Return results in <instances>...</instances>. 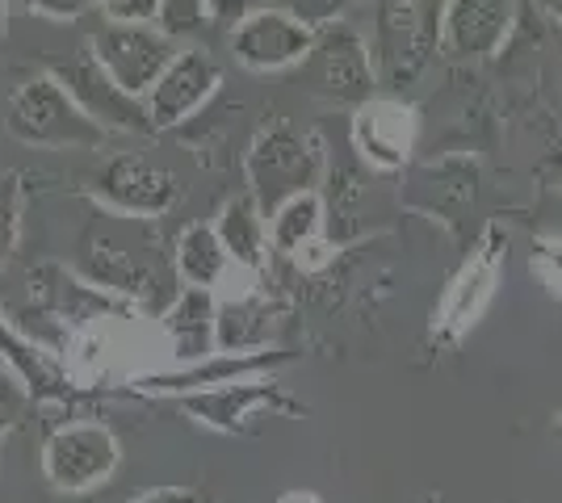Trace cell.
<instances>
[{
	"instance_id": "cell-1",
	"label": "cell",
	"mask_w": 562,
	"mask_h": 503,
	"mask_svg": "<svg viewBox=\"0 0 562 503\" xmlns=\"http://www.w3.org/2000/svg\"><path fill=\"white\" fill-rule=\"evenodd\" d=\"M4 130L25 147L47 151H97L105 144V126L93 122L80 101L55 76H30L18 93L9 96Z\"/></svg>"
},
{
	"instance_id": "cell-33",
	"label": "cell",
	"mask_w": 562,
	"mask_h": 503,
	"mask_svg": "<svg viewBox=\"0 0 562 503\" xmlns=\"http://www.w3.org/2000/svg\"><path fill=\"white\" fill-rule=\"evenodd\" d=\"M4 18H9V0H0V34H4Z\"/></svg>"
},
{
	"instance_id": "cell-11",
	"label": "cell",
	"mask_w": 562,
	"mask_h": 503,
	"mask_svg": "<svg viewBox=\"0 0 562 503\" xmlns=\"http://www.w3.org/2000/svg\"><path fill=\"white\" fill-rule=\"evenodd\" d=\"M352 147L378 172H398L416 147V114L395 96H370L352 114Z\"/></svg>"
},
{
	"instance_id": "cell-21",
	"label": "cell",
	"mask_w": 562,
	"mask_h": 503,
	"mask_svg": "<svg viewBox=\"0 0 562 503\" xmlns=\"http://www.w3.org/2000/svg\"><path fill=\"white\" fill-rule=\"evenodd\" d=\"M85 273H89L93 286L117 289V294H131V298H151V294L160 289L156 273H151L147 264H139L135 256H126L122 248H110V243L85 248Z\"/></svg>"
},
{
	"instance_id": "cell-28",
	"label": "cell",
	"mask_w": 562,
	"mask_h": 503,
	"mask_svg": "<svg viewBox=\"0 0 562 503\" xmlns=\"http://www.w3.org/2000/svg\"><path fill=\"white\" fill-rule=\"evenodd\" d=\"M533 268H538L554 289H562V240L533 243Z\"/></svg>"
},
{
	"instance_id": "cell-5",
	"label": "cell",
	"mask_w": 562,
	"mask_h": 503,
	"mask_svg": "<svg viewBox=\"0 0 562 503\" xmlns=\"http://www.w3.org/2000/svg\"><path fill=\"white\" fill-rule=\"evenodd\" d=\"M315 172H319V156L290 122L265 126L248 151V181H252L260 215H273L285 197L311 190Z\"/></svg>"
},
{
	"instance_id": "cell-16",
	"label": "cell",
	"mask_w": 562,
	"mask_h": 503,
	"mask_svg": "<svg viewBox=\"0 0 562 503\" xmlns=\"http://www.w3.org/2000/svg\"><path fill=\"white\" fill-rule=\"evenodd\" d=\"M214 294L211 289H193L189 286L172 307L165 311V340H168V357L177 365H193V361H206L214 348Z\"/></svg>"
},
{
	"instance_id": "cell-20",
	"label": "cell",
	"mask_w": 562,
	"mask_h": 503,
	"mask_svg": "<svg viewBox=\"0 0 562 503\" xmlns=\"http://www.w3.org/2000/svg\"><path fill=\"white\" fill-rule=\"evenodd\" d=\"M265 222H269V243H273L278 252L303 256V248L315 240L319 227H324V202H319L315 190H303V193H294V197H285Z\"/></svg>"
},
{
	"instance_id": "cell-3",
	"label": "cell",
	"mask_w": 562,
	"mask_h": 503,
	"mask_svg": "<svg viewBox=\"0 0 562 503\" xmlns=\"http://www.w3.org/2000/svg\"><path fill=\"white\" fill-rule=\"evenodd\" d=\"M306 89L336 105H366L378 89V72L366 38L349 22H328L315 30V43L303 64Z\"/></svg>"
},
{
	"instance_id": "cell-25",
	"label": "cell",
	"mask_w": 562,
	"mask_h": 503,
	"mask_svg": "<svg viewBox=\"0 0 562 503\" xmlns=\"http://www.w3.org/2000/svg\"><path fill=\"white\" fill-rule=\"evenodd\" d=\"M285 13H294L299 22L306 25H328V22H340V13H345V4L349 0H278Z\"/></svg>"
},
{
	"instance_id": "cell-10",
	"label": "cell",
	"mask_w": 562,
	"mask_h": 503,
	"mask_svg": "<svg viewBox=\"0 0 562 503\" xmlns=\"http://www.w3.org/2000/svg\"><path fill=\"white\" fill-rule=\"evenodd\" d=\"M218 64H214L206 50L189 47V50H177L172 55V64L165 68V76L151 84V93L143 96V105H147V122L156 126V130H168V126H181L186 118H193L206 101L214 96L218 89Z\"/></svg>"
},
{
	"instance_id": "cell-14",
	"label": "cell",
	"mask_w": 562,
	"mask_h": 503,
	"mask_svg": "<svg viewBox=\"0 0 562 503\" xmlns=\"http://www.w3.org/2000/svg\"><path fill=\"white\" fill-rule=\"evenodd\" d=\"M285 353H269V348H248V353H211L206 361L193 365H177L165 374H147L139 378V390L151 395H193V390H214V386L248 382L260 374H273L278 365H285Z\"/></svg>"
},
{
	"instance_id": "cell-22",
	"label": "cell",
	"mask_w": 562,
	"mask_h": 503,
	"mask_svg": "<svg viewBox=\"0 0 562 503\" xmlns=\"http://www.w3.org/2000/svg\"><path fill=\"white\" fill-rule=\"evenodd\" d=\"M269 344V307L260 302H227L214 315V348L218 353H248Z\"/></svg>"
},
{
	"instance_id": "cell-7",
	"label": "cell",
	"mask_w": 562,
	"mask_h": 503,
	"mask_svg": "<svg viewBox=\"0 0 562 503\" xmlns=\"http://www.w3.org/2000/svg\"><path fill=\"white\" fill-rule=\"evenodd\" d=\"M89 50H93V59L101 64V72L131 96L151 93V84L165 76V68L172 64V55H177V50L168 47L165 34L126 22L101 25L93 38H89Z\"/></svg>"
},
{
	"instance_id": "cell-12",
	"label": "cell",
	"mask_w": 562,
	"mask_h": 503,
	"mask_svg": "<svg viewBox=\"0 0 562 503\" xmlns=\"http://www.w3.org/2000/svg\"><path fill=\"white\" fill-rule=\"evenodd\" d=\"M50 76H55V80L80 101V110H85L93 122H101L105 130H110V126H114V130H147V126H151V122H147L143 96L122 93L114 80L101 72V64L93 59V50H85V55L68 59L64 68H55Z\"/></svg>"
},
{
	"instance_id": "cell-8",
	"label": "cell",
	"mask_w": 562,
	"mask_h": 503,
	"mask_svg": "<svg viewBox=\"0 0 562 503\" xmlns=\"http://www.w3.org/2000/svg\"><path fill=\"white\" fill-rule=\"evenodd\" d=\"M315 43V25L299 22L294 13H285L281 4L257 9L244 22L232 25V50L235 59L252 72H281L294 68L311 55Z\"/></svg>"
},
{
	"instance_id": "cell-27",
	"label": "cell",
	"mask_w": 562,
	"mask_h": 503,
	"mask_svg": "<svg viewBox=\"0 0 562 503\" xmlns=\"http://www.w3.org/2000/svg\"><path fill=\"white\" fill-rule=\"evenodd\" d=\"M105 9L110 22H126V25H147L156 22L160 13V0H97Z\"/></svg>"
},
{
	"instance_id": "cell-15",
	"label": "cell",
	"mask_w": 562,
	"mask_h": 503,
	"mask_svg": "<svg viewBox=\"0 0 562 503\" xmlns=\"http://www.w3.org/2000/svg\"><path fill=\"white\" fill-rule=\"evenodd\" d=\"M516 18V0H446V43L462 59L499 50Z\"/></svg>"
},
{
	"instance_id": "cell-13",
	"label": "cell",
	"mask_w": 562,
	"mask_h": 503,
	"mask_svg": "<svg viewBox=\"0 0 562 503\" xmlns=\"http://www.w3.org/2000/svg\"><path fill=\"white\" fill-rule=\"evenodd\" d=\"M181 408L214 432H244V420L257 411H303L278 382L269 378H248V382L214 386V390H193L181 395Z\"/></svg>"
},
{
	"instance_id": "cell-4",
	"label": "cell",
	"mask_w": 562,
	"mask_h": 503,
	"mask_svg": "<svg viewBox=\"0 0 562 503\" xmlns=\"http://www.w3.org/2000/svg\"><path fill=\"white\" fill-rule=\"evenodd\" d=\"M504 256H508V236L499 227H487L483 240L474 243V252L467 256V264L453 273V282L446 286V298H441L437 319H432L437 340L458 344L487 315L495 286H499V273H504Z\"/></svg>"
},
{
	"instance_id": "cell-19",
	"label": "cell",
	"mask_w": 562,
	"mask_h": 503,
	"mask_svg": "<svg viewBox=\"0 0 562 503\" xmlns=\"http://www.w3.org/2000/svg\"><path fill=\"white\" fill-rule=\"evenodd\" d=\"M227 248L218 240V231L206 227V222H193L181 231V240H177V273H181V282L193 289H214L223 282V273H227Z\"/></svg>"
},
{
	"instance_id": "cell-17",
	"label": "cell",
	"mask_w": 562,
	"mask_h": 503,
	"mask_svg": "<svg viewBox=\"0 0 562 503\" xmlns=\"http://www.w3.org/2000/svg\"><path fill=\"white\" fill-rule=\"evenodd\" d=\"M0 361L13 369V378L43 403H64L71 395V382L64 374V365L50 357L47 348H38L34 340H25L22 332H13L4 319H0Z\"/></svg>"
},
{
	"instance_id": "cell-9",
	"label": "cell",
	"mask_w": 562,
	"mask_h": 503,
	"mask_svg": "<svg viewBox=\"0 0 562 503\" xmlns=\"http://www.w3.org/2000/svg\"><path fill=\"white\" fill-rule=\"evenodd\" d=\"M93 197L117 215L156 218L181 202V181L147 156H114L93 176Z\"/></svg>"
},
{
	"instance_id": "cell-2",
	"label": "cell",
	"mask_w": 562,
	"mask_h": 503,
	"mask_svg": "<svg viewBox=\"0 0 562 503\" xmlns=\"http://www.w3.org/2000/svg\"><path fill=\"white\" fill-rule=\"evenodd\" d=\"M446 43V0H378L374 72L382 84L403 89L432 64Z\"/></svg>"
},
{
	"instance_id": "cell-31",
	"label": "cell",
	"mask_w": 562,
	"mask_h": 503,
	"mask_svg": "<svg viewBox=\"0 0 562 503\" xmlns=\"http://www.w3.org/2000/svg\"><path fill=\"white\" fill-rule=\"evenodd\" d=\"M278 503H319V495H311V491H285Z\"/></svg>"
},
{
	"instance_id": "cell-26",
	"label": "cell",
	"mask_w": 562,
	"mask_h": 503,
	"mask_svg": "<svg viewBox=\"0 0 562 503\" xmlns=\"http://www.w3.org/2000/svg\"><path fill=\"white\" fill-rule=\"evenodd\" d=\"M18 4L34 18H47V22H76L93 9L97 0H18Z\"/></svg>"
},
{
	"instance_id": "cell-30",
	"label": "cell",
	"mask_w": 562,
	"mask_h": 503,
	"mask_svg": "<svg viewBox=\"0 0 562 503\" xmlns=\"http://www.w3.org/2000/svg\"><path fill=\"white\" fill-rule=\"evenodd\" d=\"M131 503H206L198 491H189V487H156V491H147L139 500Z\"/></svg>"
},
{
	"instance_id": "cell-29",
	"label": "cell",
	"mask_w": 562,
	"mask_h": 503,
	"mask_svg": "<svg viewBox=\"0 0 562 503\" xmlns=\"http://www.w3.org/2000/svg\"><path fill=\"white\" fill-rule=\"evenodd\" d=\"M211 4V18H218V22H244L248 13H257V9H269L273 0H206Z\"/></svg>"
},
{
	"instance_id": "cell-23",
	"label": "cell",
	"mask_w": 562,
	"mask_h": 503,
	"mask_svg": "<svg viewBox=\"0 0 562 503\" xmlns=\"http://www.w3.org/2000/svg\"><path fill=\"white\" fill-rule=\"evenodd\" d=\"M22 236V176L4 172L0 176V264L13 256Z\"/></svg>"
},
{
	"instance_id": "cell-24",
	"label": "cell",
	"mask_w": 562,
	"mask_h": 503,
	"mask_svg": "<svg viewBox=\"0 0 562 503\" xmlns=\"http://www.w3.org/2000/svg\"><path fill=\"white\" fill-rule=\"evenodd\" d=\"M206 18H211L206 0H160V13H156L165 38H189L206 25Z\"/></svg>"
},
{
	"instance_id": "cell-18",
	"label": "cell",
	"mask_w": 562,
	"mask_h": 503,
	"mask_svg": "<svg viewBox=\"0 0 562 503\" xmlns=\"http://www.w3.org/2000/svg\"><path fill=\"white\" fill-rule=\"evenodd\" d=\"M214 231H218V240H223V248H227L232 264L248 268V273H260V268H265L269 222H265V215H260V206L252 193H248V197H232V202L223 206L218 222H214Z\"/></svg>"
},
{
	"instance_id": "cell-32",
	"label": "cell",
	"mask_w": 562,
	"mask_h": 503,
	"mask_svg": "<svg viewBox=\"0 0 562 503\" xmlns=\"http://www.w3.org/2000/svg\"><path fill=\"white\" fill-rule=\"evenodd\" d=\"M541 4L550 9V18H559V22H562V0H541Z\"/></svg>"
},
{
	"instance_id": "cell-6",
	"label": "cell",
	"mask_w": 562,
	"mask_h": 503,
	"mask_svg": "<svg viewBox=\"0 0 562 503\" xmlns=\"http://www.w3.org/2000/svg\"><path fill=\"white\" fill-rule=\"evenodd\" d=\"M117 436L105 424H64L43 445V475L55 491H93L117 470Z\"/></svg>"
}]
</instances>
